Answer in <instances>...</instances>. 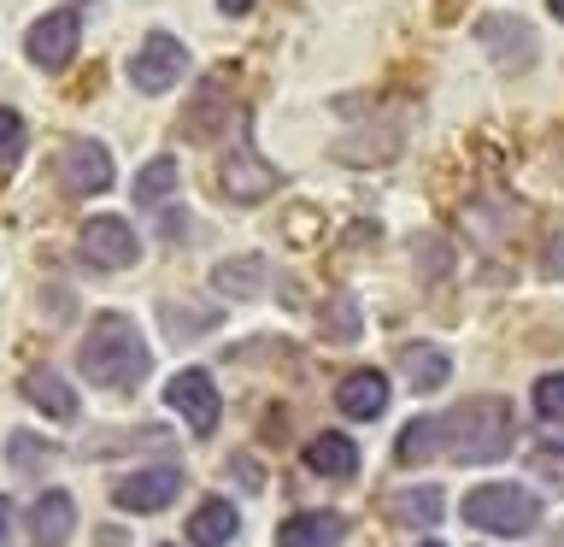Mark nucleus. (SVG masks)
<instances>
[{
  "mask_svg": "<svg viewBox=\"0 0 564 547\" xmlns=\"http://www.w3.org/2000/svg\"><path fill=\"white\" fill-rule=\"evenodd\" d=\"M218 12H229V18H241V12H253V0H218Z\"/></svg>",
  "mask_w": 564,
  "mask_h": 547,
  "instance_id": "obj_31",
  "label": "nucleus"
},
{
  "mask_svg": "<svg viewBox=\"0 0 564 547\" xmlns=\"http://www.w3.org/2000/svg\"><path fill=\"white\" fill-rule=\"evenodd\" d=\"M77 254H83V265H95V271H130L141 259V236L123 218H88Z\"/></svg>",
  "mask_w": 564,
  "mask_h": 547,
  "instance_id": "obj_7",
  "label": "nucleus"
},
{
  "mask_svg": "<svg viewBox=\"0 0 564 547\" xmlns=\"http://www.w3.org/2000/svg\"><path fill=\"white\" fill-rule=\"evenodd\" d=\"M546 7H553V18H558V24H564V0H546Z\"/></svg>",
  "mask_w": 564,
  "mask_h": 547,
  "instance_id": "obj_33",
  "label": "nucleus"
},
{
  "mask_svg": "<svg viewBox=\"0 0 564 547\" xmlns=\"http://www.w3.org/2000/svg\"><path fill=\"white\" fill-rule=\"evenodd\" d=\"M24 400L42 406V412L59 418V423L77 418V388H70L59 371H30V377H24Z\"/></svg>",
  "mask_w": 564,
  "mask_h": 547,
  "instance_id": "obj_16",
  "label": "nucleus"
},
{
  "mask_svg": "<svg viewBox=\"0 0 564 547\" xmlns=\"http://www.w3.org/2000/svg\"><path fill=\"white\" fill-rule=\"evenodd\" d=\"M335 406L347 418H382L388 412V377L382 371H347L341 388H335Z\"/></svg>",
  "mask_w": 564,
  "mask_h": 547,
  "instance_id": "obj_14",
  "label": "nucleus"
},
{
  "mask_svg": "<svg viewBox=\"0 0 564 547\" xmlns=\"http://www.w3.org/2000/svg\"><path fill=\"white\" fill-rule=\"evenodd\" d=\"M441 453V418H412L400 430V465H423Z\"/></svg>",
  "mask_w": 564,
  "mask_h": 547,
  "instance_id": "obj_23",
  "label": "nucleus"
},
{
  "mask_svg": "<svg viewBox=\"0 0 564 547\" xmlns=\"http://www.w3.org/2000/svg\"><path fill=\"white\" fill-rule=\"evenodd\" d=\"M546 453H564V430H558V436H546Z\"/></svg>",
  "mask_w": 564,
  "mask_h": 547,
  "instance_id": "obj_32",
  "label": "nucleus"
},
{
  "mask_svg": "<svg viewBox=\"0 0 564 547\" xmlns=\"http://www.w3.org/2000/svg\"><path fill=\"white\" fill-rule=\"evenodd\" d=\"M176 494H183V471H176V465H141L130 476H118L112 501L123 512H165Z\"/></svg>",
  "mask_w": 564,
  "mask_h": 547,
  "instance_id": "obj_11",
  "label": "nucleus"
},
{
  "mask_svg": "<svg viewBox=\"0 0 564 547\" xmlns=\"http://www.w3.org/2000/svg\"><path fill=\"white\" fill-rule=\"evenodd\" d=\"M341 536H347L341 512H294V518H282L276 547H335Z\"/></svg>",
  "mask_w": 564,
  "mask_h": 547,
  "instance_id": "obj_15",
  "label": "nucleus"
},
{
  "mask_svg": "<svg viewBox=\"0 0 564 547\" xmlns=\"http://www.w3.org/2000/svg\"><path fill=\"white\" fill-rule=\"evenodd\" d=\"M546 277H564V236L546 247Z\"/></svg>",
  "mask_w": 564,
  "mask_h": 547,
  "instance_id": "obj_28",
  "label": "nucleus"
},
{
  "mask_svg": "<svg viewBox=\"0 0 564 547\" xmlns=\"http://www.w3.org/2000/svg\"><path fill=\"white\" fill-rule=\"evenodd\" d=\"M441 448H447L458 465H494V459L511 453V406L506 400H465L458 412H441Z\"/></svg>",
  "mask_w": 564,
  "mask_h": 547,
  "instance_id": "obj_2",
  "label": "nucleus"
},
{
  "mask_svg": "<svg viewBox=\"0 0 564 547\" xmlns=\"http://www.w3.org/2000/svg\"><path fill=\"white\" fill-rule=\"evenodd\" d=\"M165 406L176 418H188L194 436H212L218 430V388H212L206 371H176L165 383Z\"/></svg>",
  "mask_w": 564,
  "mask_h": 547,
  "instance_id": "obj_10",
  "label": "nucleus"
},
{
  "mask_svg": "<svg viewBox=\"0 0 564 547\" xmlns=\"http://www.w3.org/2000/svg\"><path fill=\"white\" fill-rule=\"evenodd\" d=\"M183 229H188V218H176V212H171V218H165V242H183Z\"/></svg>",
  "mask_w": 564,
  "mask_h": 547,
  "instance_id": "obj_30",
  "label": "nucleus"
},
{
  "mask_svg": "<svg viewBox=\"0 0 564 547\" xmlns=\"http://www.w3.org/2000/svg\"><path fill=\"white\" fill-rule=\"evenodd\" d=\"M183 77H188V47L176 42L171 30H153L148 42L130 53V83L141 95H171Z\"/></svg>",
  "mask_w": 564,
  "mask_h": 547,
  "instance_id": "obj_4",
  "label": "nucleus"
},
{
  "mask_svg": "<svg viewBox=\"0 0 564 547\" xmlns=\"http://www.w3.org/2000/svg\"><path fill=\"white\" fill-rule=\"evenodd\" d=\"M465 524L482 536H529L541 524V501L518 483H476L465 494Z\"/></svg>",
  "mask_w": 564,
  "mask_h": 547,
  "instance_id": "obj_3",
  "label": "nucleus"
},
{
  "mask_svg": "<svg viewBox=\"0 0 564 547\" xmlns=\"http://www.w3.org/2000/svg\"><path fill=\"white\" fill-rule=\"evenodd\" d=\"M306 465H312L317 476H335V483H347V476L359 471V448H352L347 436L324 430V436H312V441H306Z\"/></svg>",
  "mask_w": 564,
  "mask_h": 547,
  "instance_id": "obj_17",
  "label": "nucleus"
},
{
  "mask_svg": "<svg viewBox=\"0 0 564 547\" xmlns=\"http://www.w3.org/2000/svg\"><path fill=\"white\" fill-rule=\"evenodd\" d=\"M441 489L435 483H417V489H400L394 501H388V512H394V524H412V529H435L441 524Z\"/></svg>",
  "mask_w": 564,
  "mask_h": 547,
  "instance_id": "obj_19",
  "label": "nucleus"
},
{
  "mask_svg": "<svg viewBox=\"0 0 564 547\" xmlns=\"http://www.w3.org/2000/svg\"><path fill=\"white\" fill-rule=\"evenodd\" d=\"M400 371H405V383H412L417 395H430V388H447L453 360H447L441 347H405V353H400Z\"/></svg>",
  "mask_w": 564,
  "mask_h": 547,
  "instance_id": "obj_20",
  "label": "nucleus"
},
{
  "mask_svg": "<svg viewBox=\"0 0 564 547\" xmlns=\"http://www.w3.org/2000/svg\"><path fill=\"white\" fill-rule=\"evenodd\" d=\"M535 412L546 423H564V371H553V377L535 383Z\"/></svg>",
  "mask_w": 564,
  "mask_h": 547,
  "instance_id": "obj_24",
  "label": "nucleus"
},
{
  "mask_svg": "<svg viewBox=\"0 0 564 547\" xmlns=\"http://www.w3.org/2000/svg\"><path fill=\"white\" fill-rule=\"evenodd\" d=\"M77 42H83V18H77V7H59V12H47L30 24L24 53H30L35 71H65L77 60Z\"/></svg>",
  "mask_w": 564,
  "mask_h": 547,
  "instance_id": "obj_6",
  "label": "nucleus"
},
{
  "mask_svg": "<svg viewBox=\"0 0 564 547\" xmlns=\"http://www.w3.org/2000/svg\"><path fill=\"white\" fill-rule=\"evenodd\" d=\"M70 529H77V501L65 489H47L42 501L30 506V541L35 547H65Z\"/></svg>",
  "mask_w": 564,
  "mask_h": 547,
  "instance_id": "obj_13",
  "label": "nucleus"
},
{
  "mask_svg": "<svg viewBox=\"0 0 564 547\" xmlns=\"http://www.w3.org/2000/svg\"><path fill=\"white\" fill-rule=\"evenodd\" d=\"M324 335H335V342H352V335H359V312H352V300L335 307V330H324Z\"/></svg>",
  "mask_w": 564,
  "mask_h": 547,
  "instance_id": "obj_27",
  "label": "nucleus"
},
{
  "mask_svg": "<svg viewBox=\"0 0 564 547\" xmlns=\"http://www.w3.org/2000/svg\"><path fill=\"white\" fill-rule=\"evenodd\" d=\"M264 259L259 254H247V259H224L218 265V289L224 294H236V300H253V294H264Z\"/></svg>",
  "mask_w": 564,
  "mask_h": 547,
  "instance_id": "obj_22",
  "label": "nucleus"
},
{
  "mask_svg": "<svg viewBox=\"0 0 564 547\" xmlns=\"http://www.w3.org/2000/svg\"><path fill=\"white\" fill-rule=\"evenodd\" d=\"M423 547H441V541H423Z\"/></svg>",
  "mask_w": 564,
  "mask_h": 547,
  "instance_id": "obj_35",
  "label": "nucleus"
},
{
  "mask_svg": "<svg viewBox=\"0 0 564 547\" xmlns=\"http://www.w3.org/2000/svg\"><path fill=\"white\" fill-rule=\"evenodd\" d=\"M282 183V171L271 165V159H259V148L247 136H236V148L224 153V194L236 206H259V201H271Z\"/></svg>",
  "mask_w": 564,
  "mask_h": 547,
  "instance_id": "obj_5",
  "label": "nucleus"
},
{
  "mask_svg": "<svg viewBox=\"0 0 564 547\" xmlns=\"http://www.w3.org/2000/svg\"><path fill=\"white\" fill-rule=\"evenodd\" d=\"M546 547H564V529H553V541H546Z\"/></svg>",
  "mask_w": 564,
  "mask_h": 547,
  "instance_id": "obj_34",
  "label": "nucleus"
},
{
  "mask_svg": "<svg viewBox=\"0 0 564 547\" xmlns=\"http://www.w3.org/2000/svg\"><path fill=\"white\" fill-rule=\"evenodd\" d=\"M59 183L70 194H106L118 183V171H112V153L100 148L95 136H77V141H65V153H59Z\"/></svg>",
  "mask_w": 564,
  "mask_h": 547,
  "instance_id": "obj_8",
  "label": "nucleus"
},
{
  "mask_svg": "<svg viewBox=\"0 0 564 547\" xmlns=\"http://www.w3.org/2000/svg\"><path fill=\"white\" fill-rule=\"evenodd\" d=\"M0 547H12V506L0 501Z\"/></svg>",
  "mask_w": 564,
  "mask_h": 547,
  "instance_id": "obj_29",
  "label": "nucleus"
},
{
  "mask_svg": "<svg viewBox=\"0 0 564 547\" xmlns=\"http://www.w3.org/2000/svg\"><path fill=\"white\" fill-rule=\"evenodd\" d=\"M236 529H241V518H236V506H229V501H200V506H194V518H188V541L194 547H224Z\"/></svg>",
  "mask_w": 564,
  "mask_h": 547,
  "instance_id": "obj_18",
  "label": "nucleus"
},
{
  "mask_svg": "<svg viewBox=\"0 0 564 547\" xmlns=\"http://www.w3.org/2000/svg\"><path fill=\"white\" fill-rule=\"evenodd\" d=\"M229 124H236V100H229V88L218 77H206L200 88H194L188 112H183V136L188 141H218Z\"/></svg>",
  "mask_w": 564,
  "mask_h": 547,
  "instance_id": "obj_12",
  "label": "nucleus"
},
{
  "mask_svg": "<svg viewBox=\"0 0 564 547\" xmlns=\"http://www.w3.org/2000/svg\"><path fill=\"white\" fill-rule=\"evenodd\" d=\"M148 365H153V353H148L141 330L123 312H100L95 324H88L83 347H77V371L95 388H112V395L135 388L141 377H148Z\"/></svg>",
  "mask_w": 564,
  "mask_h": 547,
  "instance_id": "obj_1",
  "label": "nucleus"
},
{
  "mask_svg": "<svg viewBox=\"0 0 564 547\" xmlns=\"http://www.w3.org/2000/svg\"><path fill=\"white\" fill-rule=\"evenodd\" d=\"M476 42H482V47H488V60H494V65H506V71L535 65V30H529L523 18H511V12L476 18Z\"/></svg>",
  "mask_w": 564,
  "mask_h": 547,
  "instance_id": "obj_9",
  "label": "nucleus"
},
{
  "mask_svg": "<svg viewBox=\"0 0 564 547\" xmlns=\"http://www.w3.org/2000/svg\"><path fill=\"white\" fill-rule=\"evenodd\" d=\"M171 194H176V159L159 153L135 171V206H165Z\"/></svg>",
  "mask_w": 564,
  "mask_h": 547,
  "instance_id": "obj_21",
  "label": "nucleus"
},
{
  "mask_svg": "<svg viewBox=\"0 0 564 547\" xmlns=\"http://www.w3.org/2000/svg\"><path fill=\"white\" fill-rule=\"evenodd\" d=\"M7 453H12L18 471H35V465H47V459H53V448H42V441H30V436H12Z\"/></svg>",
  "mask_w": 564,
  "mask_h": 547,
  "instance_id": "obj_26",
  "label": "nucleus"
},
{
  "mask_svg": "<svg viewBox=\"0 0 564 547\" xmlns=\"http://www.w3.org/2000/svg\"><path fill=\"white\" fill-rule=\"evenodd\" d=\"M18 153H24V118L12 106H0V165H12Z\"/></svg>",
  "mask_w": 564,
  "mask_h": 547,
  "instance_id": "obj_25",
  "label": "nucleus"
}]
</instances>
